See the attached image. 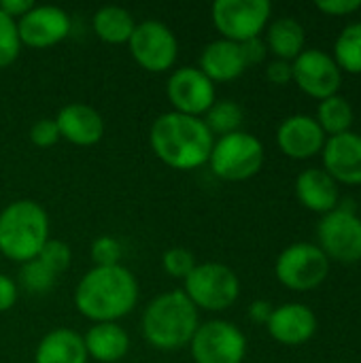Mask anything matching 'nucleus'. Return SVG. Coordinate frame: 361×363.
Wrapping results in <instances>:
<instances>
[{
    "label": "nucleus",
    "instance_id": "6",
    "mask_svg": "<svg viewBox=\"0 0 361 363\" xmlns=\"http://www.w3.org/2000/svg\"><path fill=\"white\" fill-rule=\"evenodd\" d=\"M183 294L198 311L223 313L240 298V279L226 264H196V268L183 281Z\"/></svg>",
    "mask_w": 361,
    "mask_h": 363
},
{
    "label": "nucleus",
    "instance_id": "13",
    "mask_svg": "<svg viewBox=\"0 0 361 363\" xmlns=\"http://www.w3.org/2000/svg\"><path fill=\"white\" fill-rule=\"evenodd\" d=\"M294 83L311 98L326 100L336 96L343 85V70L334 62L332 53L323 49H304L291 62Z\"/></svg>",
    "mask_w": 361,
    "mask_h": 363
},
{
    "label": "nucleus",
    "instance_id": "25",
    "mask_svg": "<svg viewBox=\"0 0 361 363\" xmlns=\"http://www.w3.org/2000/svg\"><path fill=\"white\" fill-rule=\"evenodd\" d=\"M315 119L326 132V136H336V134H345L351 130L355 121V113H353L351 102L345 96L336 94L319 102Z\"/></svg>",
    "mask_w": 361,
    "mask_h": 363
},
{
    "label": "nucleus",
    "instance_id": "40",
    "mask_svg": "<svg viewBox=\"0 0 361 363\" xmlns=\"http://www.w3.org/2000/svg\"><path fill=\"white\" fill-rule=\"evenodd\" d=\"M360 221H361V213H360Z\"/></svg>",
    "mask_w": 361,
    "mask_h": 363
},
{
    "label": "nucleus",
    "instance_id": "33",
    "mask_svg": "<svg viewBox=\"0 0 361 363\" xmlns=\"http://www.w3.org/2000/svg\"><path fill=\"white\" fill-rule=\"evenodd\" d=\"M60 130H57V123L55 119H49V117H43L38 119L36 123H32L30 128V143L34 147H40V149H47V147H53L55 143H60Z\"/></svg>",
    "mask_w": 361,
    "mask_h": 363
},
{
    "label": "nucleus",
    "instance_id": "20",
    "mask_svg": "<svg viewBox=\"0 0 361 363\" xmlns=\"http://www.w3.org/2000/svg\"><path fill=\"white\" fill-rule=\"evenodd\" d=\"M198 68L213 83H230V81H236L249 66L245 62L243 47L238 43L217 38L202 49Z\"/></svg>",
    "mask_w": 361,
    "mask_h": 363
},
{
    "label": "nucleus",
    "instance_id": "14",
    "mask_svg": "<svg viewBox=\"0 0 361 363\" xmlns=\"http://www.w3.org/2000/svg\"><path fill=\"white\" fill-rule=\"evenodd\" d=\"M72 30L70 15L55 4H34L21 19H17V32L21 47L47 49L68 38Z\"/></svg>",
    "mask_w": 361,
    "mask_h": 363
},
{
    "label": "nucleus",
    "instance_id": "39",
    "mask_svg": "<svg viewBox=\"0 0 361 363\" xmlns=\"http://www.w3.org/2000/svg\"><path fill=\"white\" fill-rule=\"evenodd\" d=\"M34 6L32 0H0V11L9 15L11 19H21L30 9Z\"/></svg>",
    "mask_w": 361,
    "mask_h": 363
},
{
    "label": "nucleus",
    "instance_id": "35",
    "mask_svg": "<svg viewBox=\"0 0 361 363\" xmlns=\"http://www.w3.org/2000/svg\"><path fill=\"white\" fill-rule=\"evenodd\" d=\"M266 79L272 85H287L294 83V72H291V62L285 60H272L266 66Z\"/></svg>",
    "mask_w": 361,
    "mask_h": 363
},
{
    "label": "nucleus",
    "instance_id": "10",
    "mask_svg": "<svg viewBox=\"0 0 361 363\" xmlns=\"http://www.w3.org/2000/svg\"><path fill=\"white\" fill-rule=\"evenodd\" d=\"M130 55L147 72H168L179 57V40L174 32L157 19L138 21L128 40Z\"/></svg>",
    "mask_w": 361,
    "mask_h": 363
},
{
    "label": "nucleus",
    "instance_id": "34",
    "mask_svg": "<svg viewBox=\"0 0 361 363\" xmlns=\"http://www.w3.org/2000/svg\"><path fill=\"white\" fill-rule=\"evenodd\" d=\"M317 11L330 15V17H345L353 15L361 9V0H319L315 2Z\"/></svg>",
    "mask_w": 361,
    "mask_h": 363
},
{
    "label": "nucleus",
    "instance_id": "38",
    "mask_svg": "<svg viewBox=\"0 0 361 363\" xmlns=\"http://www.w3.org/2000/svg\"><path fill=\"white\" fill-rule=\"evenodd\" d=\"M272 311H274V306L268 300H255L249 306V319L255 325H266L268 319H270V315H272Z\"/></svg>",
    "mask_w": 361,
    "mask_h": 363
},
{
    "label": "nucleus",
    "instance_id": "15",
    "mask_svg": "<svg viewBox=\"0 0 361 363\" xmlns=\"http://www.w3.org/2000/svg\"><path fill=\"white\" fill-rule=\"evenodd\" d=\"M328 136L313 115L296 113L285 117L277 128V145L289 160H311L321 155Z\"/></svg>",
    "mask_w": 361,
    "mask_h": 363
},
{
    "label": "nucleus",
    "instance_id": "32",
    "mask_svg": "<svg viewBox=\"0 0 361 363\" xmlns=\"http://www.w3.org/2000/svg\"><path fill=\"white\" fill-rule=\"evenodd\" d=\"M123 247L115 236H98L91 242V262L94 266H119Z\"/></svg>",
    "mask_w": 361,
    "mask_h": 363
},
{
    "label": "nucleus",
    "instance_id": "16",
    "mask_svg": "<svg viewBox=\"0 0 361 363\" xmlns=\"http://www.w3.org/2000/svg\"><path fill=\"white\" fill-rule=\"evenodd\" d=\"M319 321L311 306L300 302H287L272 311L266 330L270 338L283 347H302L317 334Z\"/></svg>",
    "mask_w": 361,
    "mask_h": 363
},
{
    "label": "nucleus",
    "instance_id": "24",
    "mask_svg": "<svg viewBox=\"0 0 361 363\" xmlns=\"http://www.w3.org/2000/svg\"><path fill=\"white\" fill-rule=\"evenodd\" d=\"M91 28H94L96 36L102 43H109V45H128L130 36L134 34L136 19L123 6L106 4V6H100L94 13Z\"/></svg>",
    "mask_w": 361,
    "mask_h": 363
},
{
    "label": "nucleus",
    "instance_id": "17",
    "mask_svg": "<svg viewBox=\"0 0 361 363\" xmlns=\"http://www.w3.org/2000/svg\"><path fill=\"white\" fill-rule=\"evenodd\" d=\"M321 162L323 170L338 185H361V134L349 130L345 134L328 136L321 151Z\"/></svg>",
    "mask_w": 361,
    "mask_h": 363
},
{
    "label": "nucleus",
    "instance_id": "9",
    "mask_svg": "<svg viewBox=\"0 0 361 363\" xmlns=\"http://www.w3.org/2000/svg\"><path fill=\"white\" fill-rule=\"evenodd\" d=\"M211 15L221 38L243 45L251 38H260L268 28L272 4L268 0H217Z\"/></svg>",
    "mask_w": 361,
    "mask_h": 363
},
{
    "label": "nucleus",
    "instance_id": "3",
    "mask_svg": "<svg viewBox=\"0 0 361 363\" xmlns=\"http://www.w3.org/2000/svg\"><path fill=\"white\" fill-rule=\"evenodd\" d=\"M198 325V308L183 289L160 294L143 313V336L157 351H179L189 347Z\"/></svg>",
    "mask_w": 361,
    "mask_h": 363
},
{
    "label": "nucleus",
    "instance_id": "36",
    "mask_svg": "<svg viewBox=\"0 0 361 363\" xmlns=\"http://www.w3.org/2000/svg\"><path fill=\"white\" fill-rule=\"evenodd\" d=\"M17 298H19L17 283L0 272V313H9L17 304Z\"/></svg>",
    "mask_w": 361,
    "mask_h": 363
},
{
    "label": "nucleus",
    "instance_id": "18",
    "mask_svg": "<svg viewBox=\"0 0 361 363\" xmlns=\"http://www.w3.org/2000/svg\"><path fill=\"white\" fill-rule=\"evenodd\" d=\"M60 138L68 140L74 147H94L104 138L106 125L104 117L89 104L70 102L60 108L55 115Z\"/></svg>",
    "mask_w": 361,
    "mask_h": 363
},
{
    "label": "nucleus",
    "instance_id": "12",
    "mask_svg": "<svg viewBox=\"0 0 361 363\" xmlns=\"http://www.w3.org/2000/svg\"><path fill=\"white\" fill-rule=\"evenodd\" d=\"M166 98L174 113L204 117L206 111L215 104L217 91L215 83L198 66H183L172 70V74L168 77Z\"/></svg>",
    "mask_w": 361,
    "mask_h": 363
},
{
    "label": "nucleus",
    "instance_id": "7",
    "mask_svg": "<svg viewBox=\"0 0 361 363\" xmlns=\"http://www.w3.org/2000/svg\"><path fill=\"white\" fill-rule=\"evenodd\" d=\"M332 262L313 242H294L283 249L274 262L277 281L298 294L321 287L330 274Z\"/></svg>",
    "mask_w": 361,
    "mask_h": 363
},
{
    "label": "nucleus",
    "instance_id": "29",
    "mask_svg": "<svg viewBox=\"0 0 361 363\" xmlns=\"http://www.w3.org/2000/svg\"><path fill=\"white\" fill-rule=\"evenodd\" d=\"M21 51V40L17 32V21L0 11V68L11 66Z\"/></svg>",
    "mask_w": 361,
    "mask_h": 363
},
{
    "label": "nucleus",
    "instance_id": "5",
    "mask_svg": "<svg viewBox=\"0 0 361 363\" xmlns=\"http://www.w3.org/2000/svg\"><path fill=\"white\" fill-rule=\"evenodd\" d=\"M264 160L266 151L262 140L249 132L238 130L234 134L215 138L209 166L217 179L238 183L253 179L262 170Z\"/></svg>",
    "mask_w": 361,
    "mask_h": 363
},
{
    "label": "nucleus",
    "instance_id": "11",
    "mask_svg": "<svg viewBox=\"0 0 361 363\" xmlns=\"http://www.w3.org/2000/svg\"><path fill=\"white\" fill-rule=\"evenodd\" d=\"M189 351L196 363H243L247 357V336L230 321L211 319L198 325Z\"/></svg>",
    "mask_w": 361,
    "mask_h": 363
},
{
    "label": "nucleus",
    "instance_id": "22",
    "mask_svg": "<svg viewBox=\"0 0 361 363\" xmlns=\"http://www.w3.org/2000/svg\"><path fill=\"white\" fill-rule=\"evenodd\" d=\"M83 336L70 328L47 332L34 351V363H87Z\"/></svg>",
    "mask_w": 361,
    "mask_h": 363
},
{
    "label": "nucleus",
    "instance_id": "1",
    "mask_svg": "<svg viewBox=\"0 0 361 363\" xmlns=\"http://www.w3.org/2000/svg\"><path fill=\"white\" fill-rule=\"evenodd\" d=\"M138 304V281L126 266H94L74 287L77 311L94 323H117Z\"/></svg>",
    "mask_w": 361,
    "mask_h": 363
},
{
    "label": "nucleus",
    "instance_id": "27",
    "mask_svg": "<svg viewBox=\"0 0 361 363\" xmlns=\"http://www.w3.org/2000/svg\"><path fill=\"white\" fill-rule=\"evenodd\" d=\"M243 108L234 100H215V104L206 111L202 121L211 130L213 136H228L240 130L243 125Z\"/></svg>",
    "mask_w": 361,
    "mask_h": 363
},
{
    "label": "nucleus",
    "instance_id": "23",
    "mask_svg": "<svg viewBox=\"0 0 361 363\" xmlns=\"http://www.w3.org/2000/svg\"><path fill=\"white\" fill-rule=\"evenodd\" d=\"M266 47L274 55V60L294 62L302 51L306 43L304 26L294 17H279L266 28Z\"/></svg>",
    "mask_w": 361,
    "mask_h": 363
},
{
    "label": "nucleus",
    "instance_id": "31",
    "mask_svg": "<svg viewBox=\"0 0 361 363\" xmlns=\"http://www.w3.org/2000/svg\"><path fill=\"white\" fill-rule=\"evenodd\" d=\"M162 268L168 277L185 281L189 272L196 268V257L185 247H172L162 255Z\"/></svg>",
    "mask_w": 361,
    "mask_h": 363
},
{
    "label": "nucleus",
    "instance_id": "21",
    "mask_svg": "<svg viewBox=\"0 0 361 363\" xmlns=\"http://www.w3.org/2000/svg\"><path fill=\"white\" fill-rule=\"evenodd\" d=\"M87 357L98 363L121 362L130 351V336L119 323H94L83 334Z\"/></svg>",
    "mask_w": 361,
    "mask_h": 363
},
{
    "label": "nucleus",
    "instance_id": "2",
    "mask_svg": "<svg viewBox=\"0 0 361 363\" xmlns=\"http://www.w3.org/2000/svg\"><path fill=\"white\" fill-rule=\"evenodd\" d=\"M215 136L202 117L162 113L149 130V145L155 157L172 170H196L209 164Z\"/></svg>",
    "mask_w": 361,
    "mask_h": 363
},
{
    "label": "nucleus",
    "instance_id": "41",
    "mask_svg": "<svg viewBox=\"0 0 361 363\" xmlns=\"http://www.w3.org/2000/svg\"><path fill=\"white\" fill-rule=\"evenodd\" d=\"M0 259H2V255H0Z\"/></svg>",
    "mask_w": 361,
    "mask_h": 363
},
{
    "label": "nucleus",
    "instance_id": "8",
    "mask_svg": "<svg viewBox=\"0 0 361 363\" xmlns=\"http://www.w3.org/2000/svg\"><path fill=\"white\" fill-rule=\"evenodd\" d=\"M317 247L330 262H361V221L353 202L338 204L336 211L321 217L317 223Z\"/></svg>",
    "mask_w": 361,
    "mask_h": 363
},
{
    "label": "nucleus",
    "instance_id": "37",
    "mask_svg": "<svg viewBox=\"0 0 361 363\" xmlns=\"http://www.w3.org/2000/svg\"><path fill=\"white\" fill-rule=\"evenodd\" d=\"M240 47H243V55H245V62H247V66L262 64V62L266 60L268 47H266V43L262 40V36H260V38H251V40L243 43Z\"/></svg>",
    "mask_w": 361,
    "mask_h": 363
},
{
    "label": "nucleus",
    "instance_id": "26",
    "mask_svg": "<svg viewBox=\"0 0 361 363\" xmlns=\"http://www.w3.org/2000/svg\"><path fill=\"white\" fill-rule=\"evenodd\" d=\"M332 57L343 72L361 74V21H353L343 28L334 43Z\"/></svg>",
    "mask_w": 361,
    "mask_h": 363
},
{
    "label": "nucleus",
    "instance_id": "30",
    "mask_svg": "<svg viewBox=\"0 0 361 363\" xmlns=\"http://www.w3.org/2000/svg\"><path fill=\"white\" fill-rule=\"evenodd\" d=\"M40 264H45L53 274H64L72 262V251L70 247L64 242V240H57V238H49L45 242V247L40 249L38 257H36Z\"/></svg>",
    "mask_w": 361,
    "mask_h": 363
},
{
    "label": "nucleus",
    "instance_id": "4",
    "mask_svg": "<svg viewBox=\"0 0 361 363\" xmlns=\"http://www.w3.org/2000/svg\"><path fill=\"white\" fill-rule=\"evenodd\" d=\"M49 215L36 200H15L0 211V255L28 264L49 240Z\"/></svg>",
    "mask_w": 361,
    "mask_h": 363
},
{
    "label": "nucleus",
    "instance_id": "28",
    "mask_svg": "<svg viewBox=\"0 0 361 363\" xmlns=\"http://www.w3.org/2000/svg\"><path fill=\"white\" fill-rule=\"evenodd\" d=\"M57 274H53L45 264H40L38 259H32L28 264L21 266V285L30 291V294H47L55 287L57 283Z\"/></svg>",
    "mask_w": 361,
    "mask_h": 363
},
{
    "label": "nucleus",
    "instance_id": "19",
    "mask_svg": "<svg viewBox=\"0 0 361 363\" xmlns=\"http://www.w3.org/2000/svg\"><path fill=\"white\" fill-rule=\"evenodd\" d=\"M296 198L306 211L323 217L338 208L340 189L323 168H306L296 179Z\"/></svg>",
    "mask_w": 361,
    "mask_h": 363
}]
</instances>
